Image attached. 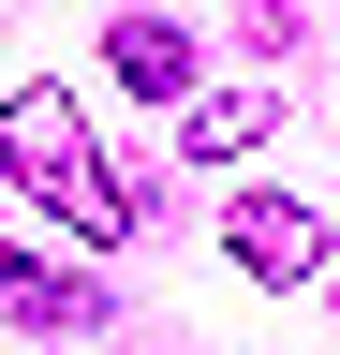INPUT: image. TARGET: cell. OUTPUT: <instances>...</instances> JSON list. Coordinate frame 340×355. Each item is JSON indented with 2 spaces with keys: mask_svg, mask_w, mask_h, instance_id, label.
Returning <instances> with one entry per match:
<instances>
[{
  "mask_svg": "<svg viewBox=\"0 0 340 355\" xmlns=\"http://www.w3.org/2000/svg\"><path fill=\"white\" fill-rule=\"evenodd\" d=\"M0 178H15L30 207H60L74 237H134L148 222V178H104V148H89V119H74V89H0Z\"/></svg>",
  "mask_w": 340,
  "mask_h": 355,
  "instance_id": "obj_1",
  "label": "cell"
},
{
  "mask_svg": "<svg viewBox=\"0 0 340 355\" xmlns=\"http://www.w3.org/2000/svg\"><path fill=\"white\" fill-rule=\"evenodd\" d=\"M222 252L251 266V282H311V266H325V207H311V193H237Z\"/></svg>",
  "mask_w": 340,
  "mask_h": 355,
  "instance_id": "obj_2",
  "label": "cell"
},
{
  "mask_svg": "<svg viewBox=\"0 0 340 355\" xmlns=\"http://www.w3.org/2000/svg\"><path fill=\"white\" fill-rule=\"evenodd\" d=\"M104 60H118V89H148V104H178V89H193V44L163 30V15H118V30H104Z\"/></svg>",
  "mask_w": 340,
  "mask_h": 355,
  "instance_id": "obj_3",
  "label": "cell"
},
{
  "mask_svg": "<svg viewBox=\"0 0 340 355\" xmlns=\"http://www.w3.org/2000/svg\"><path fill=\"white\" fill-rule=\"evenodd\" d=\"M267 89H207V104H193V163H251V148H267Z\"/></svg>",
  "mask_w": 340,
  "mask_h": 355,
  "instance_id": "obj_4",
  "label": "cell"
},
{
  "mask_svg": "<svg viewBox=\"0 0 340 355\" xmlns=\"http://www.w3.org/2000/svg\"><path fill=\"white\" fill-rule=\"evenodd\" d=\"M0 296H15L30 326H89V282H60V266H30L15 237H0Z\"/></svg>",
  "mask_w": 340,
  "mask_h": 355,
  "instance_id": "obj_5",
  "label": "cell"
}]
</instances>
